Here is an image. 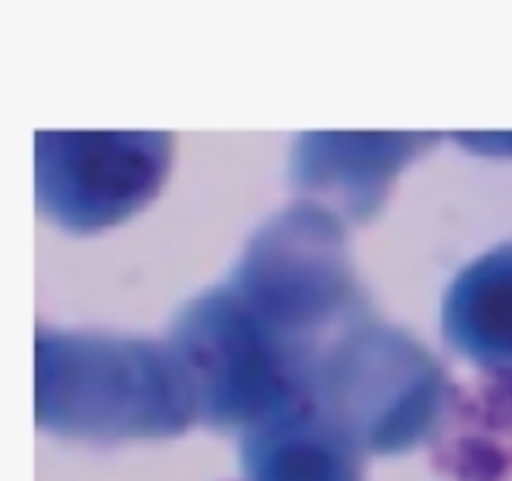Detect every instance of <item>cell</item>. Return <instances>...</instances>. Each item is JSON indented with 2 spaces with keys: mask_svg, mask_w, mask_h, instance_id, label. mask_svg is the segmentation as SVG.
Segmentation results:
<instances>
[{
  "mask_svg": "<svg viewBox=\"0 0 512 481\" xmlns=\"http://www.w3.org/2000/svg\"><path fill=\"white\" fill-rule=\"evenodd\" d=\"M38 144V194L72 229H97L132 213L157 191L166 169L160 135H44Z\"/></svg>",
  "mask_w": 512,
  "mask_h": 481,
  "instance_id": "cell-4",
  "label": "cell"
},
{
  "mask_svg": "<svg viewBox=\"0 0 512 481\" xmlns=\"http://www.w3.org/2000/svg\"><path fill=\"white\" fill-rule=\"evenodd\" d=\"M232 291L303 353L353 297L335 219L319 210L278 216L247 250Z\"/></svg>",
  "mask_w": 512,
  "mask_h": 481,
  "instance_id": "cell-3",
  "label": "cell"
},
{
  "mask_svg": "<svg viewBox=\"0 0 512 481\" xmlns=\"http://www.w3.org/2000/svg\"><path fill=\"white\" fill-rule=\"evenodd\" d=\"M194 407L175 350L85 335L38 341V416L60 432L160 435L182 428Z\"/></svg>",
  "mask_w": 512,
  "mask_h": 481,
  "instance_id": "cell-1",
  "label": "cell"
},
{
  "mask_svg": "<svg viewBox=\"0 0 512 481\" xmlns=\"http://www.w3.org/2000/svg\"><path fill=\"white\" fill-rule=\"evenodd\" d=\"M425 135H310L300 138L297 182L341 194L350 213H366L378 204L388 182L425 144Z\"/></svg>",
  "mask_w": 512,
  "mask_h": 481,
  "instance_id": "cell-5",
  "label": "cell"
},
{
  "mask_svg": "<svg viewBox=\"0 0 512 481\" xmlns=\"http://www.w3.org/2000/svg\"><path fill=\"white\" fill-rule=\"evenodd\" d=\"M444 328L472 360L512 369V247H500L456 278Z\"/></svg>",
  "mask_w": 512,
  "mask_h": 481,
  "instance_id": "cell-6",
  "label": "cell"
},
{
  "mask_svg": "<svg viewBox=\"0 0 512 481\" xmlns=\"http://www.w3.org/2000/svg\"><path fill=\"white\" fill-rule=\"evenodd\" d=\"M328 425L369 450L409 447L441 403V372L413 341L363 325L328 350L319 372Z\"/></svg>",
  "mask_w": 512,
  "mask_h": 481,
  "instance_id": "cell-2",
  "label": "cell"
}]
</instances>
